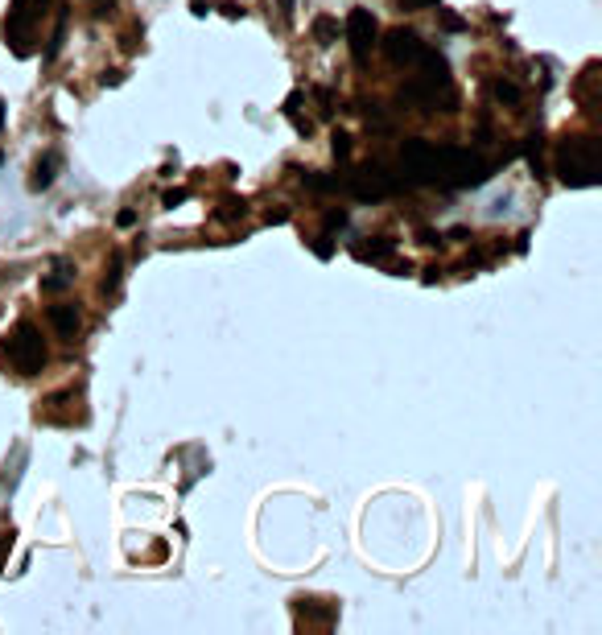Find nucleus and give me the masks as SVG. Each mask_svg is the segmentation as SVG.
<instances>
[{"instance_id":"nucleus-1","label":"nucleus","mask_w":602,"mask_h":635,"mask_svg":"<svg viewBox=\"0 0 602 635\" xmlns=\"http://www.w3.org/2000/svg\"><path fill=\"white\" fill-rule=\"evenodd\" d=\"M557 174L565 186H594L598 182V141L570 137L557 145Z\"/></svg>"},{"instance_id":"nucleus-2","label":"nucleus","mask_w":602,"mask_h":635,"mask_svg":"<svg viewBox=\"0 0 602 635\" xmlns=\"http://www.w3.org/2000/svg\"><path fill=\"white\" fill-rule=\"evenodd\" d=\"M46 13H50V0H13L9 17H5V38H9L17 59H25L33 50V33H38Z\"/></svg>"},{"instance_id":"nucleus-3","label":"nucleus","mask_w":602,"mask_h":635,"mask_svg":"<svg viewBox=\"0 0 602 635\" xmlns=\"http://www.w3.org/2000/svg\"><path fill=\"white\" fill-rule=\"evenodd\" d=\"M5 355H9V363L17 367L21 376L41 372V363H46V342H41L38 326H33V322H17V326H13L9 342H5Z\"/></svg>"},{"instance_id":"nucleus-4","label":"nucleus","mask_w":602,"mask_h":635,"mask_svg":"<svg viewBox=\"0 0 602 635\" xmlns=\"http://www.w3.org/2000/svg\"><path fill=\"white\" fill-rule=\"evenodd\" d=\"M400 169L408 174V182H433V177H442V149L429 141H405Z\"/></svg>"},{"instance_id":"nucleus-5","label":"nucleus","mask_w":602,"mask_h":635,"mask_svg":"<svg viewBox=\"0 0 602 635\" xmlns=\"http://www.w3.org/2000/svg\"><path fill=\"white\" fill-rule=\"evenodd\" d=\"M376 17H371L368 9H351L347 17V41H351V59H355V67H363V62L371 59V46H376Z\"/></svg>"},{"instance_id":"nucleus-6","label":"nucleus","mask_w":602,"mask_h":635,"mask_svg":"<svg viewBox=\"0 0 602 635\" xmlns=\"http://www.w3.org/2000/svg\"><path fill=\"white\" fill-rule=\"evenodd\" d=\"M392 190H397V177H392L384 166H363V169L351 174V195L363 198V203H376V198L392 195Z\"/></svg>"},{"instance_id":"nucleus-7","label":"nucleus","mask_w":602,"mask_h":635,"mask_svg":"<svg viewBox=\"0 0 602 635\" xmlns=\"http://www.w3.org/2000/svg\"><path fill=\"white\" fill-rule=\"evenodd\" d=\"M421 50H425V41H421L413 30H405V25L388 30V38H384V54H388L392 67H417Z\"/></svg>"},{"instance_id":"nucleus-8","label":"nucleus","mask_w":602,"mask_h":635,"mask_svg":"<svg viewBox=\"0 0 602 635\" xmlns=\"http://www.w3.org/2000/svg\"><path fill=\"white\" fill-rule=\"evenodd\" d=\"M50 322H54V331H59L62 339H75L78 326H83V313H78V305L62 302V305H50Z\"/></svg>"},{"instance_id":"nucleus-9","label":"nucleus","mask_w":602,"mask_h":635,"mask_svg":"<svg viewBox=\"0 0 602 635\" xmlns=\"http://www.w3.org/2000/svg\"><path fill=\"white\" fill-rule=\"evenodd\" d=\"M54 169H59V157H41L38 166H33L30 186H33V190H46L50 182H54Z\"/></svg>"},{"instance_id":"nucleus-10","label":"nucleus","mask_w":602,"mask_h":635,"mask_svg":"<svg viewBox=\"0 0 602 635\" xmlns=\"http://www.w3.org/2000/svg\"><path fill=\"white\" fill-rule=\"evenodd\" d=\"M70 281H75L70 264H59V268H54V277H41V294H59V289H67Z\"/></svg>"},{"instance_id":"nucleus-11","label":"nucleus","mask_w":602,"mask_h":635,"mask_svg":"<svg viewBox=\"0 0 602 635\" xmlns=\"http://www.w3.org/2000/svg\"><path fill=\"white\" fill-rule=\"evenodd\" d=\"M392 240H376V244H360L355 248V256H360V260H384V256H392Z\"/></svg>"},{"instance_id":"nucleus-12","label":"nucleus","mask_w":602,"mask_h":635,"mask_svg":"<svg viewBox=\"0 0 602 635\" xmlns=\"http://www.w3.org/2000/svg\"><path fill=\"white\" fill-rule=\"evenodd\" d=\"M314 38H318L322 46H331V41L339 38V21H334V17H318V21H314Z\"/></svg>"},{"instance_id":"nucleus-13","label":"nucleus","mask_w":602,"mask_h":635,"mask_svg":"<svg viewBox=\"0 0 602 635\" xmlns=\"http://www.w3.org/2000/svg\"><path fill=\"white\" fill-rule=\"evenodd\" d=\"M301 182H306L310 190H334V186H339V177H322V174H306Z\"/></svg>"},{"instance_id":"nucleus-14","label":"nucleus","mask_w":602,"mask_h":635,"mask_svg":"<svg viewBox=\"0 0 602 635\" xmlns=\"http://www.w3.org/2000/svg\"><path fill=\"white\" fill-rule=\"evenodd\" d=\"M437 17H442V25H446V30H467V21H462V17H454V13H446V9H437Z\"/></svg>"},{"instance_id":"nucleus-15","label":"nucleus","mask_w":602,"mask_h":635,"mask_svg":"<svg viewBox=\"0 0 602 635\" xmlns=\"http://www.w3.org/2000/svg\"><path fill=\"white\" fill-rule=\"evenodd\" d=\"M331 149H334V157H347L351 153V137H347V132H334Z\"/></svg>"},{"instance_id":"nucleus-16","label":"nucleus","mask_w":602,"mask_h":635,"mask_svg":"<svg viewBox=\"0 0 602 635\" xmlns=\"http://www.w3.org/2000/svg\"><path fill=\"white\" fill-rule=\"evenodd\" d=\"M496 95L507 99V104H520V91H515L512 83H496Z\"/></svg>"},{"instance_id":"nucleus-17","label":"nucleus","mask_w":602,"mask_h":635,"mask_svg":"<svg viewBox=\"0 0 602 635\" xmlns=\"http://www.w3.org/2000/svg\"><path fill=\"white\" fill-rule=\"evenodd\" d=\"M326 223H331V227H342V223H347V211H331V215H326Z\"/></svg>"},{"instance_id":"nucleus-18","label":"nucleus","mask_w":602,"mask_h":635,"mask_svg":"<svg viewBox=\"0 0 602 635\" xmlns=\"http://www.w3.org/2000/svg\"><path fill=\"white\" fill-rule=\"evenodd\" d=\"M186 198H190L186 190H174V195H166V206H178V203H186Z\"/></svg>"},{"instance_id":"nucleus-19","label":"nucleus","mask_w":602,"mask_h":635,"mask_svg":"<svg viewBox=\"0 0 602 635\" xmlns=\"http://www.w3.org/2000/svg\"><path fill=\"white\" fill-rule=\"evenodd\" d=\"M405 9H425V5H433V0H400Z\"/></svg>"}]
</instances>
